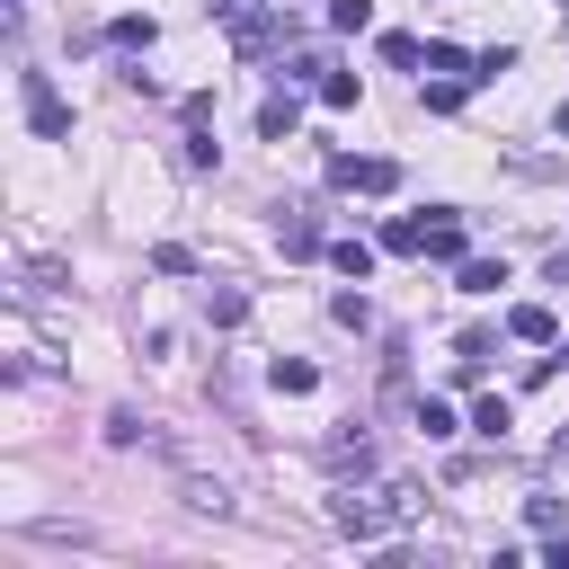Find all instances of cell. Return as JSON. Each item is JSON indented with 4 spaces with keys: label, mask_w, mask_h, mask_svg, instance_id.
<instances>
[{
    "label": "cell",
    "mask_w": 569,
    "mask_h": 569,
    "mask_svg": "<svg viewBox=\"0 0 569 569\" xmlns=\"http://www.w3.org/2000/svg\"><path fill=\"white\" fill-rule=\"evenodd\" d=\"M427 507V489L418 480H382V489H347L329 516H338V533H356V542H373V533H391V525H409Z\"/></svg>",
    "instance_id": "obj_1"
},
{
    "label": "cell",
    "mask_w": 569,
    "mask_h": 569,
    "mask_svg": "<svg viewBox=\"0 0 569 569\" xmlns=\"http://www.w3.org/2000/svg\"><path fill=\"white\" fill-rule=\"evenodd\" d=\"M18 107H27V124H36L44 142H71V107L53 98V80H44V71H18Z\"/></svg>",
    "instance_id": "obj_2"
},
{
    "label": "cell",
    "mask_w": 569,
    "mask_h": 569,
    "mask_svg": "<svg viewBox=\"0 0 569 569\" xmlns=\"http://www.w3.org/2000/svg\"><path fill=\"white\" fill-rule=\"evenodd\" d=\"M329 187H356V196H391V187H400V169H391V160H356V151H338V160H329Z\"/></svg>",
    "instance_id": "obj_3"
},
{
    "label": "cell",
    "mask_w": 569,
    "mask_h": 569,
    "mask_svg": "<svg viewBox=\"0 0 569 569\" xmlns=\"http://www.w3.org/2000/svg\"><path fill=\"white\" fill-rule=\"evenodd\" d=\"M320 462H329V471H338V480H347V471H356V480H365V471H373V445H365V427H338V436H329V445H320Z\"/></svg>",
    "instance_id": "obj_4"
},
{
    "label": "cell",
    "mask_w": 569,
    "mask_h": 569,
    "mask_svg": "<svg viewBox=\"0 0 569 569\" xmlns=\"http://www.w3.org/2000/svg\"><path fill=\"white\" fill-rule=\"evenodd\" d=\"M507 329H516L525 347H551V338H560V320H551L542 302H516V311H507Z\"/></svg>",
    "instance_id": "obj_5"
},
{
    "label": "cell",
    "mask_w": 569,
    "mask_h": 569,
    "mask_svg": "<svg viewBox=\"0 0 569 569\" xmlns=\"http://www.w3.org/2000/svg\"><path fill=\"white\" fill-rule=\"evenodd\" d=\"M382 249H391V258H418V249H427V222H418V213H391V222H382Z\"/></svg>",
    "instance_id": "obj_6"
},
{
    "label": "cell",
    "mask_w": 569,
    "mask_h": 569,
    "mask_svg": "<svg viewBox=\"0 0 569 569\" xmlns=\"http://www.w3.org/2000/svg\"><path fill=\"white\" fill-rule=\"evenodd\" d=\"M418 258H445V267H462V222H453V213H436V222H427V249H418Z\"/></svg>",
    "instance_id": "obj_7"
},
{
    "label": "cell",
    "mask_w": 569,
    "mask_h": 569,
    "mask_svg": "<svg viewBox=\"0 0 569 569\" xmlns=\"http://www.w3.org/2000/svg\"><path fill=\"white\" fill-rule=\"evenodd\" d=\"M293 124H302V107H293V89H284V98H267V107H258V133H267V142H284V133H293Z\"/></svg>",
    "instance_id": "obj_8"
},
{
    "label": "cell",
    "mask_w": 569,
    "mask_h": 569,
    "mask_svg": "<svg viewBox=\"0 0 569 569\" xmlns=\"http://www.w3.org/2000/svg\"><path fill=\"white\" fill-rule=\"evenodd\" d=\"M453 284H462V293H498V284H507V258H462Z\"/></svg>",
    "instance_id": "obj_9"
},
{
    "label": "cell",
    "mask_w": 569,
    "mask_h": 569,
    "mask_svg": "<svg viewBox=\"0 0 569 569\" xmlns=\"http://www.w3.org/2000/svg\"><path fill=\"white\" fill-rule=\"evenodd\" d=\"M267 382H276V391H311V382H320V365H311V356H276V365H267Z\"/></svg>",
    "instance_id": "obj_10"
},
{
    "label": "cell",
    "mask_w": 569,
    "mask_h": 569,
    "mask_svg": "<svg viewBox=\"0 0 569 569\" xmlns=\"http://www.w3.org/2000/svg\"><path fill=\"white\" fill-rule=\"evenodd\" d=\"M427 71H445V80H480V62H471L462 44H427Z\"/></svg>",
    "instance_id": "obj_11"
},
{
    "label": "cell",
    "mask_w": 569,
    "mask_h": 569,
    "mask_svg": "<svg viewBox=\"0 0 569 569\" xmlns=\"http://www.w3.org/2000/svg\"><path fill=\"white\" fill-rule=\"evenodd\" d=\"M276 240H284V258H311V249H320V222H311V213H284Z\"/></svg>",
    "instance_id": "obj_12"
},
{
    "label": "cell",
    "mask_w": 569,
    "mask_h": 569,
    "mask_svg": "<svg viewBox=\"0 0 569 569\" xmlns=\"http://www.w3.org/2000/svg\"><path fill=\"white\" fill-rule=\"evenodd\" d=\"M329 267H338V276H356V284H365V276H373V249H365V240H329Z\"/></svg>",
    "instance_id": "obj_13"
},
{
    "label": "cell",
    "mask_w": 569,
    "mask_h": 569,
    "mask_svg": "<svg viewBox=\"0 0 569 569\" xmlns=\"http://www.w3.org/2000/svg\"><path fill=\"white\" fill-rule=\"evenodd\" d=\"M240 311H249V302H240V284H204V320H222V329H231Z\"/></svg>",
    "instance_id": "obj_14"
},
{
    "label": "cell",
    "mask_w": 569,
    "mask_h": 569,
    "mask_svg": "<svg viewBox=\"0 0 569 569\" xmlns=\"http://www.w3.org/2000/svg\"><path fill=\"white\" fill-rule=\"evenodd\" d=\"M453 427H462V418H453V409H445V400H418V436H427V445H445V436H453Z\"/></svg>",
    "instance_id": "obj_15"
},
{
    "label": "cell",
    "mask_w": 569,
    "mask_h": 569,
    "mask_svg": "<svg viewBox=\"0 0 569 569\" xmlns=\"http://www.w3.org/2000/svg\"><path fill=\"white\" fill-rule=\"evenodd\" d=\"M471 427H480L489 445H507V427H516V409H507V400H480V409H471Z\"/></svg>",
    "instance_id": "obj_16"
},
{
    "label": "cell",
    "mask_w": 569,
    "mask_h": 569,
    "mask_svg": "<svg viewBox=\"0 0 569 569\" xmlns=\"http://www.w3.org/2000/svg\"><path fill=\"white\" fill-rule=\"evenodd\" d=\"M151 267H160V276H196V249H178V240H160V249H151Z\"/></svg>",
    "instance_id": "obj_17"
},
{
    "label": "cell",
    "mask_w": 569,
    "mask_h": 569,
    "mask_svg": "<svg viewBox=\"0 0 569 569\" xmlns=\"http://www.w3.org/2000/svg\"><path fill=\"white\" fill-rule=\"evenodd\" d=\"M329 27H347V36L373 27V0H329Z\"/></svg>",
    "instance_id": "obj_18"
},
{
    "label": "cell",
    "mask_w": 569,
    "mask_h": 569,
    "mask_svg": "<svg viewBox=\"0 0 569 569\" xmlns=\"http://www.w3.org/2000/svg\"><path fill=\"white\" fill-rule=\"evenodd\" d=\"M560 142H569V107H560Z\"/></svg>",
    "instance_id": "obj_19"
},
{
    "label": "cell",
    "mask_w": 569,
    "mask_h": 569,
    "mask_svg": "<svg viewBox=\"0 0 569 569\" xmlns=\"http://www.w3.org/2000/svg\"><path fill=\"white\" fill-rule=\"evenodd\" d=\"M560 356H569V347H560Z\"/></svg>",
    "instance_id": "obj_20"
}]
</instances>
